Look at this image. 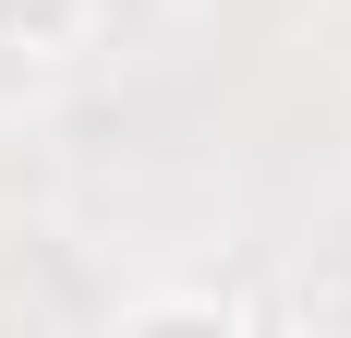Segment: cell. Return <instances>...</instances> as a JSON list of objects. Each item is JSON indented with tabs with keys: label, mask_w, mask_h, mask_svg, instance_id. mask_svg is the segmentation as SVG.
Wrapping results in <instances>:
<instances>
[{
	"label": "cell",
	"mask_w": 351,
	"mask_h": 338,
	"mask_svg": "<svg viewBox=\"0 0 351 338\" xmlns=\"http://www.w3.org/2000/svg\"><path fill=\"white\" fill-rule=\"evenodd\" d=\"M109 25V0H0V61H73Z\"/></svg>",
	"instance_id": "6da1fadb"
},
{
	"label": "cell",
	"mask_w": 351,
	"mask_h": 338,
	"mask_svg": "<svg viewBox=\"0 0 351 338\" xmlns=\"http://www.w3.org/2000/svg\"><path fill=\"white\" fill-rule=\"evenodd\" d=\"M121 326H254L243 302H230V290H134V302H121Z\"/></svg>",
	"instance_id": "7a4b0ae2"
}]
</instances>
